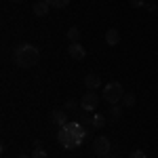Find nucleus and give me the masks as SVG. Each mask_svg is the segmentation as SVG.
I'll list each match as a JSON object with an SVG mask.
<instances>
[{"mask_svg":"<svg viewBox=\"0 0 158 158\" xmlns=\"http://www.w3.org/2000/svg\"><path fill=\"white\" fill-rule=\"evenodd\" d=\"M89 137H91V129L80 127L78 122L63 124L57 131V141L63 146V150H76L78 146H82Z\"/></svg>","mask_w":158,"mask_h":158,"instance_id":"f257e3e1","label":"nucleus"},{"mask_svg":"<svg viewBox=\"0 0 158 158\" xmlns=\"http://www.w3.org/2000/svg\"><path fill=\"white\" fill-rule=\"evenodd\" d=\"M13 61L19 68H34L40 61V51L34 44H30V42H19L13 49Z\"/></svg>","mask_w":158,"mask_h":158,"instance_id":"f03ea898","label":"nucleus"},{"mask_svg":"<svg viewBox=\"0 0 158 158\" xmlns=\"http://www.w3.org/2000/svg\"><path fill=\"white\" fill-rule=\"evenodd\" d=\"M122 95H124V89H122L120 82H110V85H106L103 95H101V97H103L110 106H112V103H120V101H122Z\"/></svg>","mask_w":158,"mask_h":158,"instance_id":"7ed1b4c3","label":"nucleus"},{"mask_svg":"<svg viewBox=\"0 0 158 158\" xmlns=\"http://www.w3.org/2000/svg\"><path fill=\"white\" fill-rule=\"evenodd\" d=\"M97 106H99L97 91H86L85 95L80 97V108L85 112H93V110H97Z\"/></svg>","mask_w":158,"mask_h":158,"instance_id":"20e7f679","label":"nucleus"},{"mask_svg":"<svg viewBox=\"0 0 158 158\" xmlns=\"http://www.w3.org/2000/svg\"><path fill=\"white\" fill-rule=\"evenodd\" d=\"M93 152H95V156L108 158L110 152H112V143H110L108 137H97V139L93 141Z\"/></svg>","mask_w":158,"mask_h":158,"instance_id":"39448f33","label":"nucleus"},{"mask_svg":"<svg viewBox=\"0 0 158 158\" xmlns=\"http://www.w3.org/2000/svg\"><path fill=\"white\" fill-rule=\"evenodd\" d=\"M68 53H70V57H72V59H78V61H82L86 57V51H85V47H82L80 42H70Z\"/></svg>","mask_w":158,"mask_h":158,"instance_id":"423d86ee","label":"nucleus"},{"mask_svg":"<svg viewBox=\"0 0 158 158\" xmlns=\"http://www.w3.org/2000/svg\"><path fill=\"white\" fill-rule=\"evenodd\" d=\"M51 120L55 122L57 127H63V124H68V112H65V110H61V108L53 110V112H51Z\"/></svg>","mask_w":158,"mask_h":158,"instance_id":"0eeeda50","label":"nucleus"},{"mask_svg":"<svg viewBox=\"0 0 158 158\" xmlns=\"http://www.w3.org/2000/svg\"><path fill=\"white\" fill-rule=\"evenodd\" d=\"M49 2L47 0H38V2H34V6H32V13L36 15V17H47L49 15Z\"/></svg>","mask_w":158,"mask_h":158,"instance_id":"6e6552de","label":"nucleus"},{"mask_svg":"<svg viewBox=\"0 0 158 158\" xmlns=\"http://www.w3.org/2000/svg\"><path fill=\"white\" fill-rule=\"evenodd\" d=\"M82 82H85V86L89 89V91H97L99 85H101V80H99V76H97V74H86Z\"/></svg>","mask_w":158,"mask_h":158,"instance_id":"1a4fd4ad","label":"nucleus"},{"mask_svg":"<svg viewBox=\"0 0 158 158\" xmlns=\"http://www.w3.org/2000/svg\"><path fill=\"white\" fill-rule=\"evenodd\" d=\"M106 42H108V47H116L120 42V32L116 27H110L108 32H106Z\"/></svg>","mask_w":158,"mask_h":158,"instance_id":"9d476101","label":"nucleus"},{"mask_svg":"<svg viewBox=\"0 0 158 158\" xmlns=\"http://www.w3.org/2000/svg\"><path fill=\"white\" fill-rule=\"evenodd\" d=\"M108 114H110V120H120V116H122V103H112Z\"/></svg>","mask_w":158,"mask_h":158,"instance_id":"9b49d317","label":"nucleus"},{"mask_svg":"<svg viewBox=\"0 0 158 158\" xmlns=\"http://www.w3.org/2000/svg\"><path fill=\"white\" fill-rule=\"evenodd\" d=\"M78 124L85 127V129H93V116H89V114H80V116H78Z\"/></svg>","mask_w":158,"mask_h":158,"instance_id":"f8f14e48","label":"nucleus"},{"mask_svg":"<svg viewBox=\"0 0 158 158\" xmlns=\"http://www.w3.org/2000/svg\"><path fill=\"white\" fill-rule=\"evenodd\" d=\"M135 101H137V99H135V95L133 93H124V95H122V108H133L135 106Z\"/></svg>","mask_w":158,"mask_h":158,"instance_id":"ddd939ff","label":"nucleus"},{"mask_svg":"<svg viewBox=\"0 0 158 158\" xmlns=\"http://www.w3.org/2000/svg\"><path fill=\"white\" fill-rule=\"evenodd\" d=\"M68 40H70V42H78V40H80V27H76V25L70 27V30H68Z\"/></svg>","mask_w":158,"mask_h":158,"instance_id":"4468645a","label":"nucleus"},{"mask_svg":"<svg viewBox=\"0 0 158 158\" xmlns=\"http://www.w3.org/2000/svg\"><path fill=\"white\" fill-rule=\"evenodd\" d=\"M106 127V116L103 114H95L93 116V129H103Z\"/></svg>","mask_w":158,"mask_h":158,"instance_id":"2eb2a0df","label":"nucleus"},{"mask_svg":"<svg viewBox=\"0 0 158 158\" xmlns=\"http://www.w3.org/2000/svg\"><path fill=\"white\" fill-rule=\"evenodd\" d=\"M51 9H65L70 4V0H47Z\"/></svg>","mask_w":158,"mask_h":158,"instance_id":"dca6fc26","label":"nucleus"},{"mask_svg":"<svg viewBox=\"0 0 158 158\" xmlns=\"http://www.w3.org/2000/svg\"><path fill=\"white\" fill-rule=\"evenodd\" d=\"M63 110H65V112H76V110H78V101L68 99V101H65V106H63Z\"/></svg>","mask_w":158,"mask_h":158,"instance_id":"f3484780","label":"nucleus"},{"mask_svg":"<svg viewBox=\"0 0 158 158\" xmlns=\"http://www.w3.org/2000/svg\"><path fill=\"white\" fill-rule=\"evenodd\" d=\"M32 158H49V154H47L42 148H36V150H34V154H32Z\"/></svg>","mask_w":158,"mask_h":158,"instance_id":"a211bd4d","label":"nucleus"},{"mask_svg":"<svg viewBox=\"0 0 158 158\" xmlns=\"http://www.w3.org/2000/svg\"><path fill=\"white\" fill-rule=\"evenodd\" d=\"M129 158H148V156H146V152H143V150H135V152L129 154Z\"/></svg>","mask_w":158,"mask_h":158,"instance_id":"6ab92c4d","label":"nucleus"},{"mask_svg":"<svg viewBox=\"0 0 158 158\" xmlns=\"http://www.w3.org/2000/svg\"><path fill=\"white\" fill-rule=\"evenodd\" d=\"M129 2H131L133 9H141V6H146V0H129Z\"/></svg>","mask_w":158,"mask_h":158,"instance_id":"aec40b11","label":"nucleus"},{"mask_svg":"<svg viewBox=\"0 0 158 158\" xmlns=\"http://www.w3.org/2000/svg\"><path fill=\"white\" fill-rule=\"evenodd\" d=\"M146 11L148 13H154V11H156V4H154V2H146Z\"/></svg>","mask_w":158,"mask_h":158,"instance_id":"412c9836","label":"nucleus"},{"mask_svg":"<svg viewBox=\"0 0 158 158\" xmlns=\"http://www.w3.org/2000/svg\"><path fill=\"white\" fill-rule=\"evenodd\" d=\"M17 158H30V156H27V154H19Z\"/></svg>","mask_w":158,"mask_h":158,"instance_id":"4be33fe9","label":"nucleus"},{"mask_svg":"<svg viewBox=\"0 0 158 158\" xmlns=\"http://www.w3.org/2000/svg\"><path fill=\"white\" fill-rule=\"evenodd\" d=\"M108 158H118V156H116V154H114V156H112V154H110V156Z\"/></svg>","mask_w":158,"mask_h":158,"instance_id":"5701e85b","label":"nucleus"},{"mask_svg":"<svg viewBox=\"0 0 158 158\" xmlns=\"http://www.w3.org/2000/svg\"><path fill=\"white\" fill-rule=\"evenodd\" d=\"M13 2H21V0H13Z\"/></svg>","mask_w":158,"mask_h":158,"instance_id":"b1692460","label":"nucleus"},{"mask_svg":"<svg viewBox=\"0 0 158 158\" xmlns=\"http://www.w3.org/2000/svg\"><path fill=\"white\" fill-rule=\"evenodd\" d=\"M150 2H154V0H150Z\"/></svg>","mask_w":158,"mask_h":158,"instance_id":"393cba45","label":"nucleus"}]
</instances>
